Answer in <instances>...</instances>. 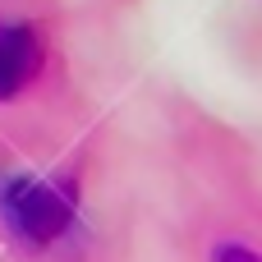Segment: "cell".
Masks as SVG:
<instances>
[{"label": "cell", "mask_w": 262, "mask_h": 262, "mask_svg": "<svg viewBox=\"0 0 262 262\" xmlns=\"http://www.w3.org/2000/svg\"><path fill=\"white\" fill-rule=\"evenodd\" d=\"M9 216H14L28 235H55V230L69 221V203H64L51 184L18 180V184L9 189Z\"/></svg>", "instance_id": "cell-1"}, {"label": "cell", "mask_w": 262, "mask_h": 262, "mask_svg": "<svg viewBox=\"0 0 262 262\" xmlns=\"http://www.w3.org/2000/svg\"><path fill=\"white\" fill-rule=\"evenodd\" d=\"M41 64V41L32 28H0V97H14Z\"/></svg>", "instance_id": "cell-2"}]
</instances>
